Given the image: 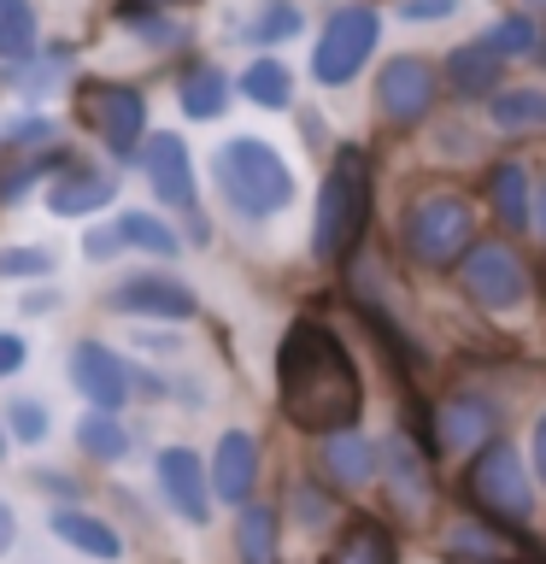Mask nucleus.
Listing matches in <instances>:
<instances>
[{
    "instance_id": "obj_7",
    "label": "nucleus",
    "mask_w": 546,
    "mask_h": 564,
    "mask_svg": "<svg viewBox=\"0 0 546 564\" xmlns=\"http://www.w3.org/2000/svg\"><path fill=\"white\" fill-rule=\"evenodd\" d=\"M458 289H465V300L488 317L517 312L528 300V271H523L517 247H511L505 236H482L470 247V259L458 264Z\"/></svg>"
},
{
    "instance_id": "obj_27",
    "label": "nucleus",
    "mask_w": 546,
    "mask_h": 564,
    "mask_svg": "<svg viewBox=\"0 0 546 564\" xmlns=\"http://www.w3.org/2000/svg\"><path fill=\"white\" fill-rule=\"evenodd\" d=\"M176 100H183V112L188 118H223V106H229V77H223V70L218 65H194L188 70V77H183V95H176Z\"/></svg>"
},
{
    "instance_id": "obj_44",
    "label": "nucleus",
    "mask_w": 546,
    "mask_h": 564,
    "mask_svg": "<svg viewBox=\"0 0 546 564\" xmlns=\"http://www.w3.org/2000/svg\"><path fill=\"white\" fill-rule=\"evenodd\" d=\"M523 7H528V12H546V0H523Z\"/></svg>"
},
{
    "instance_id": "obj_26",
    "label": "nucleus",
    "mask_w": 546,
    "mask_h": 564,
    "mask_svg": "<svg viewBox=\"0 0 546 564\" xmlns=\"http://www.w3.org/2000/svg\"><path fill=\"white\" fill-rule=\"evenodd\" d=\"M276 529H282V518L271 506H241V518H236L241 564H276Z\"/></svg>"
},
{
    "instance_id": "obj_22",
    "label": "nucleus",
    "mask_w": 546,
    "mask_h": 564,
    "mask_svg": "<svg viewBox=\"0 0 546 564\" xmlns=\"http://www.w3.org/2000/svg\"><path fill=\"white\" fill-rule=\"evenodd\" d=\"M324 564H400V541L382 518H352Z\"/></svg>"
},
{
    "instance_id": "obj_11",
    "label": "nucleus",
    "mask_w": 546,
    "mask_h": 564,
    "mask_svg": "<svg viewBox=\"0 0 546 564\" xmlns=\"http://www.w3.org/2000/svg\"><path fill=\"white\" fill-rule=\"evenodd\" d=\"M376 476L387 482V500H394V511H400L405 523L429 518V506H435V476H429L423 453H417L400 430L376 447Z\"/></svg>"
},
{
    "instance_id": "obj_13",
    "label": "nucleus",
    "mask_w": 546,
    "mask_h": 564,
    "mask_svg": "<svg viewBox=\"0 0 546 564\" xmlns=\"http://www.w3.org/2000/svg\"><path fill=\"white\" fill-rule=\"evenodd\" d=\"M70 382H77V394L88 400V412H118L123 400H130V365L118 359L112 347L100 341H77L70 347Z\"/></svg>"
},
{
    "instance_id": "obj_33",
    "label": "nucleus",
    "mask_w": 546,
    "mask_h": 564,
    "mask_svg": "<svg viewBox=\"0 0 546 564\" xmlns=\"http://www.w3.org/2000/svg\"><path fill=\"white\" fill-rule=\"evenodd\" d=\"M123 24H130L135 35H141V42H153V47H176V42H183V30H176L171 24V18H159V12H141V7H130V0H123Z\"/></svg>"
},
{
    "instance_id": "obj_8",
    "label": "nucleus",
    "mask_w": 546,
    "mask_h": 564,
    "mask_svg": "<svg viewBox=\"0 0 546 564\" xmlns=\"http://www.w3.org/2000/svg\"><path fill=\"white\" fill-rule=\"evenodd\" d=\"M440 65L423 59V53H394L382 70H376V118L387 123V130H417L423 118L440 106Z\"/></svg>"
},
{
    "instance_id": "obj_25",
    "label": "nucleus",
    "mask_w": 546,
    "mask_h": 564,
    "mask_svg": "<svg viewBox=\"0 0 546 564\" xmlns=\"http://www.w3.org/2000/svg\"><path fill=\"white\" fill-rule=\"evenodd\" d=\"M236 88H241L253 106H264V112H288V100H294V70L264 53V59H253V65L241 70Z\"/></svg>"
},
{
    "instance_id": "obj_10",
    "label": "nucleus",
    "mask_w": 546,
    "mask_h": 564,
    "mask_svg": "<svg viewBox=\"0 0 546 564\" xmlns=\"http://www.w3.org/2000/svg\"><path fill=\"white\" fill-rule=\"evenodd\" d=\"M488 441H500V412H493L488 394L458 388V394L435 405V453L440 458H476Z\"/></svg>"
},
{
    "instance_id": "obj_30",
    "label": "nucleus",
    "mask_w": 546,
    "mask_h": 564,
    "mask_svg": "<svg viewBox=\"0 0 546 564\" xmlns=\"http://www.w3.org/2000/svg\"><path fill=\"white\" fill-rule=\"evenodd\" d=\"M482 42L511 65V59H528V53L540 47V24L528 12H505V18H493V24L482 30Z\"/></svg>"
},
{
    "instance_id": "obj_45",
    "label": "nucleus",
    "mask_w": 546,
    "mask_h": 564,
    "mask_svg": "<svg viewBox=\"0 0 546 564\" xmlns=\"http://www.w3.org/2000/svg\"><path fill=\"white\" fill-rule=\"evenodd\" d=\"M0 453H7V430H0Z\"/></svg>"
},
{
    "instance_id": "obj_32",
    "label": "nucleus",
    "mask_w": 546,
    "mask_h": 564,
    "mask_svg": "<svg viewBox=\"0 0 546 564\" xmlns=\"http://www.w3.org/2000/svg\"><path fill=\"white\" fill-rule=\"evenodd\" d=\"M306 30V18H299L294 0H264V12L247 24V42L253 47H276V42H288V35Z\"/></svg>"
},
{
    "instance_id": "obj_18",
    "label": "nucleus",
    "mask_w": 546,
    "mask_h": 564,
    "mask_svg": "<svg viewBox=\"0 0 546 564\" xmlns=\"http://www.w3.org/2000/svg\"><path fill=\"white\" fill-rule=\"evenodd\" d=\"M159 488H165L176 518H188V523L211 518V476H206V465H200L194 447H165L159 453Z\"/></svg>"
},
{
    "instance_id": "obj_31",
    "label": "nucleus",
    "mask_w": 546,
    "mask_h": 564,
    "mask_svg": "<svg viewBox=\"0 0 546 564\" xmlns=\"http://www.w3.org/2000/svg\"><path fill=\"white\" fill-rule=\"evenodd\" d=\"M35 53V12L30 0H0V59H30Z\"/></svg>"
},
{
    "instance_id": "obj_4",
    "label": "nucleus",
    "mask_w": 546,
    "mask_h": 564,
    "mask_svg": "<svg viewBox=\"0 0 546 564\" xmlns=\"http://www.w3.org/2000/svg\"><path fill=\"white\" fill-rule=\"evenodd\" d=\"M211 176H218L223 200L241 212V218H276V212L294 206V171L271 141L259 135H229L218 159H211Z\"/></svg>"
},
{
    "instance_id": "obj_40",
    "label": "nucleus",
    "mask_w": 546,
    "mask_h": 564,
    "mask_svg": "<svg viewBox=\"0 0 546 564\" xmlns=\"http://www.w3.org/2000/svg\"><path fill=\"white\" fill-rule=\"evenodd\" d=\"M528 229H535V241H540V253H546V176L535 183V218H528Z\"/></svg>"
},
{
    "instance_id": "obj_28",
    "label": "nucleus",
    "mask_w": 546,
    "mask_h": 564,
    "mask_svg": "<svg viewBox=\"0 0 546 564\" xmlns=\"http://www.w3.org/2000/svg\"><path fill=\"white\" fill-rule=\"evenodd\" d=\"M77 447H83L88 458H100V465H118V458L130 453V430H123L112 412H83V423H77Z\"/></svg>"
},
{
    "instance_id": "obj_43",
    "label": "nucleus",
    "mask_w": 546,
    "mask_h": 564,
    "mask_svg": "<svg viewBox=\"0 0 546 564\" xmlns=\"http://www.w3.org/2000/svg\"><path fill=\"white\" fill-rule=\"evenodd\" d=\"M130 7H141V12H171V7H188V0H130Z\"/></svg>"
},
{
    "instance_id": "obj_19",
    "label": "nucleus",
    "mask_w": 546,
    "mask_h": 564,
    "mask_svg": "<svg viewBox=\"0 0 546 564\" xmlns=\"http://www.w3.org/2000/svg\"><path fill=\"white\" fill-rule=\"evenodd\" d=\"M440 558H447V564H523L528 541L493 529L488 518H458L447 529V541H440Z\"/></svg>"
},
{
    "instance_id": "obj_3",
    "label": "nucleus",
    "mask_w": 546,
    "mask_h": 564,
    "mask_svg": "<svg viewBox=\"0 0 546 564\" xmlns=\"http://www.w3.org/2000/svg\"><path fill=\"white\" fill-rule=\"evenodd\" d=\"M476 241H482V229H476V206L458 188L417 194V200L405 206V218H400V247L423 264V271H435V276L458 271V264L470 259Z\"/></svg>"
},
{
    "instance_id": "obj_23",
    "label": "nucleus",
    "mask_w": 546,
    "mask_h": 564,
    "mask_svg": "<svg viewBox=\"0 0 546 564\" xmlns=\"http://www.w3.org/2000/svg\"><path fill=\"white\" fill-rule=\"evenodd\" d=\"M112 176L88 171V165H70L59 183H47V212H59V218H88V212L112 206Z\"/></svg>"
},
{
    "instance_id": "obj_34",
    "label": "nucleus",
    "mask_w": 546,
    "mask_h": 564,
    "mask_svg": "<svg viewBox=\"0 0 546 564\" xmlns=\"http://www.w3.org/2000/svg\"><path fill=\"white\" fill-rule=\"evenodd\" d=\"M7 423H12V441L35 447V441L47 435V405H42V400H12V405H7Z\"/></svg>"
},
{
    "instance_id": "obj_5",
    "label": "nucleus",
    "mask_w": 546,
    "mask_h": 564,
    "mask_svg": "<svg viewBox=\"0 0 546 564\" xmlns=\"http://www.w3.org/2000/svg\"><path fill=\"white\" fill-rule=\"evenodd\" d=\"M465 500L476 518H488L493 529H505V535H528V523H535V470L523 465V453L511 447V441H488L482 453L470 458L465 470Z\"/></svg>"
},
{
    "instance_id": "obj_42",
    "label": "nucleus",
    "mask_w": 546,
    "mask_h": 564,
    "mask_svg": "<svg viewBox=\"0 0 546 564\" xmlns=\"http://www.w3.org/2000/svg\"><path fill=\"white\" fill-rule=\"evenodd\" d=\"M12 541H18V518H12V506L0 500V553H7Z\"/></svg>"
},
{
    "instance_id": "obj_16",
    "label": "nucleus",
    "mask_w": 546,
    "mask_h": 564,
    "mask_svg": "<svg viewBox=\"0 0 546 564\" xmlns=\"http://www.w3.org/2000/svg\"><path fill=\"white\" fill-rule=\"evenodd\" d=\"M141 171H148L153 194L165 206H188L194 212V159H188V141L171 135V130H153L141 141Z\"/></svg>"
},
{
    "instance_id": "obj_36",
    "label": "nucleus",
    "mask_w": 546,
    "mask_h": 564,
    "mask_svg": "<svg viewBox=\"0 0 546 564\" xmlns=\"http://www.w3.org/2000/svg\"><path fill=\"white\" fill-rule=\"evenodd\" d=\"M458 0H400V18L405 24H440V18H452Z\"/></svg>"
},
{
    "instance_id": "obj_29",
    "label": "nucleus",
    "mask_w": 546,
    "mask_h": 564,
    "mask_svg": "<svg viewBox=\"0 0 546 564\" xmlns=\"http://www.w3.org/2000/svg\"><path fill=\"white\" fill-rule=\"evenodd\" d=\"M118 236H123V247H141V253H159V259L183 253V236H176L165 218H153V212H123Z\"/></svg>"
},
{
    "instance_id": "obj_39",
    "label": "nucleus",
    "mask_w": 546,
    "mask_h": 564,
    "mask_svg": "<svg viewBox=\"0 0 546 564\" xmlns=\"http://www.w3.org/2000/svg\"><path fill=\"white\" fill-rule=\"evenodd\" d=\"M528 453H535V476H540V488H546V412L535 417V435H528Z\"/></svg>"
},
{
    "instance_id": "obj_38",
    "label": "nucleus",
    "mask_w": 546,
    "mask_h": 564,
    "mask_svg": "<svg viewBox=\"0 0 546 564\" xmlns=\"http://www.w3.org/2000/svg\"><path fill=\"white\" fill-rule=\"evenodd\" d=\"M18 365H24V341L12 329H0V377H12Z\"/></svg>"
},
{
    "instance_id": "obj_41",
    "label": "nucleus",
    "mask_w": 546,
    "mask_h": 564,
    "mask_svg": "<svg viewBox=\"0 0 546 564\" xmlns=\"http://www.w3.org/2000/svg\"><path fill=\"white\" fill-rule=\"evenodd\" d=\"M299 523H324V494H306V488H299Z\"/></svg>"
},
{
    "instance_id": "obj_2",
    "label": "nucleus",
    "mask_w": 546,
    "mask_h": 564,
    "mask_svg": "<svg viewBox=\"0 0 546 564\" xmlns=\"http://www.w3.org/2000/svg\"><path fill=\"white\" fill-rule=\"evenodd\" d=\"M370 159L364 148H341L324 171V188H317V212H312V253L317 264H347L359 253L364 229H370Z\"/></svg>"
},
{
    "instance_id": "obj_9",
    "label": "nucleus",
    "mask_w": 546,
    "mask_h": 564,
    "mask_svg": "<svg viewBox=\"0 0 546 564\" xmlns=\"http://www.w3.org/2000/svg\"><path fill=\"white\" fill-rule=\"evenodd\" d=\"M77 112H83V123H88V130H95L118 159H130L135 141H141V130H148V95H141V88H130V83H100V77L83 83V88H77Z\"/></svg>"
},
{
    "instance_id": "obj_20",
    "label": "nucleus",
    "mask_w": 546,
    "mask_h": 564,
    "mask_svg": "<svg viewBox=\"0 0 546 564\" xmlns=\"http://www.w3.org/2000/svg\"><path fill=\"white\" fill-rule=\"evenodd\" d=\"M317 476H324L329 488H364L370 476H376V441L359 435V430H341V435H329V441H317Z\"/></svg>"
},
{
    "instance_id": "obj_24",
    "label": "nucleus",
    "mask_w": 546,
    "mask_h": 564,
    "mask_svg": "<svg viewBox=\"0 0 546 564\" xmlns=\"http://www.w3.org/2000/svg\"><path fill=\"white\" fill-rule=\"evenodd\" d=\"M47 529L59 535L65 546H77V553H88V558H118L123 553V541L106 529L95 511H77V506H65V511H53L47 518Z\"/></svg>"
},
{
    "instance_id": "obj_1",
    "label": "nucleus",
    "mask_w": 546,
    "mask_h": 564,
    "mask_svg": "<svg viewBox=\"0 0 546 564\" xmlns=\"http://www.w3.org/2000/svg\"><path fill=\"white\" fill-rule=\"evenodd\" d=\"M276 405L299 435H341L364 417V377L324 317H294L276 347Z\"/></svg>"
},
{
    "instance_id": "obj_12",
    "label": "nucleus",
    "mask_w": 546,
    "mask_h": 564,
    "mask_svg": "<svg viewBox=\"0 0 546 564\" xmlns=\"http://www.w3.org/2000/svg\"><path fill=\"white\" fill-rule=\"evenodd\" d=\"M106 306L123 312V317H171V324H183V317H194V289H188L183 276L141 271V276H123V282H112Z\"/></svg>"
},
{
    "instance_id": "obj_14",
    "label": "nucleus",
    "mask_w": 546,
    "mask_h": 564,
    "mask_svg": "<svg viewBox=\"0 0 546 564\" xmlns=\"http://www.w3.org/2000/svg\"><path fill=\"white\" fill-rule=\"evenodd\" d=\"M440 88H447L452 100H465V106L470 100L488 106L505 88V59L482 42V35H470V42H458L447 59H440Z\"/></svg>"
},
{
    "instance_id": "obj_37",
    "label": "nucleus",
    "mask_w": 546,
    "mask_h": 564,
    "mask_svg": "<svg viewBox=\"0 0 546 564\" xmlns=\"http://www.w3.org/2000/svg\"><path fill=\"white\" fill-rule=\"evenodd\" d=\"M118 247H123L118 224H100V229H88V236H83V253H88V259H112Z\"/></svg>"
},
{
    "instance_id": "obj_15",
    "label": "nucleus",
    "mask_w": 546,
    "mask_h": 564,
    "mask_svg": "<svg viewBox=\"0 0 546 564\" xmlns=\"http://www.w3.org/2000/svg\"><path fill=\"white\" fill-rule=\"evenodd\" d=\"M482 194H488V212H493L500 236H528V218H535V176H528V165L493 159L482 176Z\"/></svg>"
},
{
    "instance_id": "obj_35",
    "label": "nucleus",
    "mask_w": 546,
    "mask_h": 564,
    "mask_svg": "<svg viewBox=\"0 0 546 564\" xmlns=\"http://www.w3.org/2000/svg\"><path fill=\"white\" fill-rule=\"evenodd\" d=\"M47 271H53L47 247H7L0 253V276H47Z\"/></svg>"
},
{
    "instance_id": "obj_6",
    "label": "nucleus",
    "mask_w": 546,
    "mask_h": 564,
    "mask_svg": "<svg viewBox=\"0 0 546 564\" xmlns=\"http://www.w3.org/2000/svg\"><path fill=\"white\" fill-rule=\"evenodd\" d=\"M382 47V12L352 0V7H335L317 30V47H312V83L324 88H347L359 70L370 65V53Z\"/></svg>"
},
{
    "instance_id": "obj_17",
    "label": "nucleus",
    "mask_w": 546,
    "mask_h": 564,
    "mask_svg": "<svg viewBox=\"0 0 546 564\" xmlns=\"http://www.w3.org/2000/svg\"><path fill=\"white\" fill-rule=\"evenodd\" d=\"M211 494L229 506H253V488H259V441L247 430H223L218 447H211Z\"/></svg>"
},
{
    "instance_id": "obj_21",
    "label": "nucleus",
    "mask_w": 546,
    "mask_h": 564,
    "mask_svg": "<svg viewBox=\"0 0 546 564\" xmlns=\"http://www.w3.org/2000/svg\"><path fill=\"white\" fill-rule=\"evenodd\" d=\"M488 123L500 135H540L546 130V88L540 83H517V88H500L488 106Z\"/></svg>"
}]
</instances>
